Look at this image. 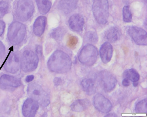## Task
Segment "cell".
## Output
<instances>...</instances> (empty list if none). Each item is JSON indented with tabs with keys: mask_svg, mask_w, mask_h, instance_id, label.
<instances>
[{
	"mask_svg": "<svg viewBox=\"0 0 147 117\" xmlns=\"http://www.w3.org/2000/svg\"><path fill=\"white\" fill-rule=\"evenodd\" d=\"M71 64L69 56L64 52L58 50L54 52L49 58L47 66L50 70L52 72L64 73L70 69Z\"/></svg>",
	"mask_w": 147,
	"mask_h": 117,
	"instance_id": "1",
	"label": "cell"
},
{
	"mask_svg": "<svg viewBox=\"0 0 147 117\" xmlns=\"http://www.w3.org/2000/svg\"><path fill=\"white\" fill-rule=\"evenodd\" d=\"M92 11L97 22L101 24L107 22L109 16V5L107 0H94Z\"/></svg>",
	"mask_w": 147,
	"mask_h": 117,
	"instance_id": "2",
	"label": "cell"
},
{
	"mask_svg": "<svg viewBox=\"0 0 147 117\" xmlns=\"http://www.w3.org/2000/svg\"><path fill=\"white\" fill-rule=\"evenodd\" d=\"M27 92L31 98L41 106L46 107L49 104V95L39 84L35 83L29 84L27 87Z\"/></svg>",
	"mask_w": 147,
	"mask_h": 117,
	"instance_id": "3",
	"label": "cell"
},
{
	"mask_svg": "<svg viewBox=\"0 0 147 117\" xmlns=\"http://www.w3.org/2000/svg\"><path fill=\"white\" fill-rule=\"evenodd\" d=\"M25 25L20 22H14L9 26L7 37L10 43L13 45H17L23 40L26 33Z\"/></svg>",
	"mask_w": 147,
	"mask_h": 117,
	"instance_id": "4",
	"label": "cell"
},
{
	"mask_svg": "<svg viewBox=\"0 0 147 117\" xmlns=\"http://www.w3.org/2000/svg\"><path fill=\"white\" fill-rule=\"evenodd\" d=\"M34 6L32 0H19L16 9V15L20 21H26L33 15Z\"/></svg>",
	"mask_w": 147,
	"mask_h": 117,
	"instance_id": "5",
	"label": "cell"
},
{
	"mask_svg": "<svg viewBox=\"0 0 147 117\" xmlns=\"http://www.w3.org/2000/svg\"><path fill=\"white\" fill-rule=\"evenodd\" d=\"M98 55L97 48L92 44H87L81 50L79 55L78 60L82 64L91 66L96 62Z\"/></svg>",
	"mask_w": 147,
	"mask_h": 117,
	"instance_id": "6",
	"label": "cell"
},
{
	"mask_svg": "<svg viewBox=\"0 0 147 117\" xmlns=\"http://www.w3.org/2000/svg\"><path fill=\"white\" fill-rule=\"evenodd\" d=\"M38 62V57L36 54L31 50H25L20 59V66L24 72H31L36 69Z\"/></svg>",
	"mask_w": 147,
	"mask_h": 117,
	"instance_id": "7",
	"label": "cell"
},
{
	"mask_svg": "<svg viewBox=\"0 0 147 117\" xmlns=\"http://www.w3.org/2000/svg\"><path fill=\"white\" fill-rule=\"evenodd\" d=\"M99 83L102 89L107 92H110L115 88L117 80L115 76L109 72L104 71L98 75Z\"/></svg>",
	"mask_w": 147,
	"mask_h": 117,
	"instance_id": "8",
	"label": "cell"
},
{
	"mask_svg": "<svg viewBox=\"0 0 147 117\" xmlns=\"http://www.w3.org/2000/svg\"><path fill=\"white\" fill-rule=\"evenodd\" d=\"M127 33L137 44L147 45V33L143 29L135 26H130L127 30Z\"/></svg>",
	"mask_w": 147,
	"mask_h": 117,
	"instance_id": "9",
	"label": "cell"
},
{
	"mask_svg": "<svg viewBox=\"0 0 147 117\" xmlns=\"http://www.w3.org/2000/svg\"><path fill=\"white\" fill-rule=\"evenodd\" d=\"M93 104L98 110L104 113L109 112L112 108V104L110 101L101 94H97L95 96Z\"/></svg>",
	"mask_w": 147,
	"mask_h": 117,
	"instance_id": "10",
	"label": "cell"
},
{
	"mask_svg": "<svg viewBox=\"0 0 147 117\" xmlns=\"http://www.w3.org/2000/svg\"><path fill=\"white\" fill-rule=\"evenodd\" d=\"M20 79L7 74H4L0 78V88L2 90H12L20 86Z\"/></svg>",
	"mask_w": 147,
	"mask_h": 117,
	"instance_id": "11",
	"label": "cell"
},
{
	"mask_svg": "<svg viewBox=\"0 0 147 117\" xmlns=\"http://www.w3.org/2000/svg\"><path fill=\"white\" fill-rule=\"evenodd\" d=\"M38 103L31 98L27 99L22 108L23 115L26 117H32L35 115L38 108Z\"/></svg>",
	"mask_w": 147,
	"mask_h": 117,
	"instance_id": "12",
	"label": "cell"
},
{
	"mask_svg": "<svg viewBox=\"0 0 147 117\" xmlns=\"http://www.w3.org/2000/svg\"><path fill=\"white\" fill-rule=\"evenodd\" d=\"M20 63L19 57L16 54L11 55L5 63V69L8 72L15 74L19 70L20 66Z\"/></svg>",
	"mask_w": 147,
	"mask_h": 117,
	"instance_id": "13",
	"label": "cell"
},
{
	"mask_svg": "<svg viewBox=\"0 0 147 117\" xmlns=\"http://www.w3.org/2000/svg\"><path fill=\"white\" fill-rule=\"evenodd\" d=\"M69 25L73 31L80 32L83 29L84 25V20L80 14H75L71 15L68 21Z\"/></svg>",
	"mask_w": 147,
	"mask_h": 117,
	"instance_id": "14",
	"label": "cell"
},
{
	"mask_svg": "<svg viewBox=\"0 0 147 117\" xmlns=\"http://www.w3.org/2000/svg\"><path fill=\"white\" fill-rule=\"evenodd\" d=\"M99 53L102 62L106 64L109 62L112 57L113 48L112 45L108 42L103 43L101 46Z\"/></svg>",
	"mask_w": 147,
	"mask_h": 117,
	"instance_id": "15",
	"label": "cell"
},
{
	"mask_svg": "<svg viewBox=\"0 0 147 117\" xmlns=\"http://www.w3.org/2000/svg\"><path fill=\"white\" fill-rule=\"evenodd\" d=\"M77 5V0H61L58 5V8L61 11L68 14L74 11Z\"/></svg>",
	"mask_w": 147,
	"mask_h": 117,
	"instance_id": "16",
	"label": "cell"
},
{
	"mask_svg": "<svg viewBox=\"0 0 147 117\" xmlns=\"http://www.w3.org/2000/svg\"><path fill=\"white\" fill-rule=\"evenodd\" d=\"M47 23V18L45 16L38 17L35 21L33 25V31L35 35L41 36L44 33Z\"/></svg>",
	"mask_w": 147,
	"mask_h": 117,
	"instance_id": "17",
	"label": "cell"
},
{
	"mask_svg": "<svg viewBox=\"0 0 147 117\" xmlns=\"http://www.w3.org/2000/svg\"><path fill=\"white\" fill-rule=\"evenodd\" d=\"M121 32L117 27H112L105 32V37L109 42L114 43L118 40L121 37Z\"/></svg>",
	"mask_w": 147,
	"mask_h": 117,
	"instance_id": "18",
	"label": "cell"
},
{
	"mask_svg": "<svg viewBox=\"0 0 147 117\" xmlns=\"http://www.w3.org/2000/svg\"><path fill=\"white\" fill-rule=\"evenodd\" d=\"M90 105L89 101L86 99L78 100L73 102L70 107L71 110L76 112H81L86 110Z\"/></svg>",
	"mask_w": 147,
	"mask_h": 117,
	"instance_id": "19",
	"label": "cell"
},
{
	"mask_svg": "<svg viewBox=\"0 0 147 117\" xmlns=\"http://www.w3.org/2000/svg\"><path fill=\"white\" fill-rule=\"evenodd\" d=\"M81 85L83 90L88 95H91L94 93L96 87L93 80L90 78L83 80Z\"/></svg>",
	"mask_w": 147,
	"mask_h": 117,
	"instance_id": "20",
	"label": "cell"
},
{
	"mask_svg": "<svg viewBox=\"0 0 147 117\" xmlns=\"http://www.w3.org/2000/svg\"><path fill=\"white\" fill-rule=\"evenodd\" d=\"M39 12L42 14H45L50 10L51 3L49 0H36Z\"/></svg>",
	"mask_w": 147,
	"mask_h": 117,
	"instance_id": "21",
	"label": "cell"
},
{
	"mask_svg": "<svg viewBox=\"0 0 147 117\" xmlns=\"http://www.w3.org/2000/svg\"><path fill=\"white\" fill-rule=\"evenodd\" d=\"M123 76L125 78L132 82H138L140 76L138 72L134 69L131 68L125 70L123 73Z\"/></svg>",
	"mask_w": 147,
	"mask_h": 117,
	"instance_id": "22",
	"label": "cell"
},
{
	"mask_svg": "<svg viewBox=\"0 0 147 117\" xmlns=\"http://www.w3.org/2000/svg\"><path fill=\"white\" fill-rule=\"evenodd\" d=\"M147 98L139 102L136 105L135 110L136 113H145L147 112Z\"/></svg>",
	"mask_w": 147,
	"mask_h": 117,
	"instance_id": "23",
	"label": "cell"
},
{
	"mask_svg": "<svg viewBox=\"0 0 147 117\" xmlns=\"http://www.w3.org/2000/svg\"><path fill=\"white\" fill-rule=\"evenodd\" d=\"M65 33V30L63 28L58 27L53 30L51 35L54 39L59 40L61 39Z\"/></svg>",
	"mask_w": 147,
	"mask_h": 117,
	"instance_id": "24",
	"label": "cell"
},
{
	"mask_svg": "<svg viewBox=\"0 0 147 117\" xmlns=\"http://www.w3.org/2000/svg\"><path fill=\"white\" fill-rule=\"evenodd\" d=\"M122 13L124 21L127 23L131 21L132 15L128 6H125L124 7L122 10Z\"/></svg>",
	"mask_w": 147,
	"mask_h": 117,
	"instance_id": "25",
	"label": "cell"
},
{
	"mask_svg": "<svg viewBox=\"0 0 147 117\" xmlns=\"http://www.w3.org/2000/svg\"><path fill=\"white\" fill-rule=\"evenodd\" d=\"M86 38L87 41L91 44L96 43L98 40L97 35L94 31H89L87 33Z\"/></svg>",
	"mask_w": 147,
	"mask_h": 117,
	"instance_id": "26",
	"label": "cell"
},
{
	"mask_svg": "<svg viewBox=\"0 0 147 117\" xmlns=\"http://www.w3.org/2000/svg\"><path fill=\"white\" fill-rule=\"evenodd\" d=\"M9 9V6L5 2H0V18L3 17L7 13Z\"/></svg>",
	"mask_w": 147,
	"mask_h": 117,
	"instance_id": "27",
	"label": "cell"
},
{
	"mask_svg": "<svg viewBox=\"0 0 147 117\" xmlns=\"http://www.w3.org/2000/svg\"><path fill=\"white\" fill-rule=\"evenodd\" d=\"M5 51V46L2 42L0 41V59L4 56Z\"/></svg>",
	"mask_w": 147,
	"mask_h": 117,
	"instance_id": "28",
	"label": "cell"
},
{
	"mask_svg": "<svg viewBox=\"0 0 147 117\" xmlns=\"http://www.w3.org/2000/svg\"><path fill=\"white\" fill-rule=\"evenodd\" d=\"M5 27V24L4 22L0 20V36L4 32Z\"/></svg>",
	"mask_w": 147,
	"mask_h": 117,
	"instance_id": "29",
	"label": "cell"
},
{
	"mask_svg": "<svg viewBox=\"0 0 147 117\" xmlns=\"http://www.w3.org/2000/svg\"><path fill=\"white\" fill-rule=\"evenodd\" d=\"M122 84L124 86L127 87L129 85L130 83L127 79L125 78L123 80L122 82Z\"/></svg>",
	"mask_w": 147,
	"mask_h": 117,
	"instance_id": "30",
	"label": "cell"
},
{
	"mask_svg": "<svg viewBox=\"0 0 147 117\" xmlns=\"http://www.w3.org/2000/svg\"><path fill=\"white\" fill-rule=\"evenodd\" d=\"M34 76L33 75H28L26 78V81L27 82H30L34 79Z\"/></svg>",
	"mask_w": 147,
	"mask_h": 117,
	"instance_id": "31",
	"label": "cell"
},
{
	"mask_svg": "<svg viewBox=\"0 0 147 117\" xmlns=\"http://www.w3.org/2000/svg\"><path fill=\"white\" fill-rule=\"evenodd\" d=\"M36 53L38 54H41L42 53V49L41 47L40 46H38L36 48Z\"/></svg>",
	"mask_w": 147,
	"mask_h": 117,
	"instance_id": "32",
	"label": "cell"
},
{
	"mask_svg": "<svg viewBox=\"0 0 147 117\" xmlns=\"http://www.w3.org/2000/svg\"><path fill=\"white\" fill-rule=\"evenodd\" d=\"M55 83L56 85H59L61 82V80L58 78H55L54 80Z\"/></svg>",
	"mask_w": 147,
	"mask_h": 117,
	"instance_id": "33",
	"label": "cell"
},
{
	"mask_svg": "<svg viewBox=\"0 0 147 117\" xmlns=\"http://www.w3.org/2000/svg\"><path fill=\"white\" fill-rule=\"evenodd\" d=\"M105 117H116L117 116L115 114L113 113H110L107 114L106 115H105Z\"/></svg>",
	"mask_w": 147,
	"mask_h": 117,
	"instance_id": "34",
	"label": "cell"
},
{
	"mask_svg": "<svg viewBox=\"0 0 147 117\" xmlns=\"http://www.w3.org/2000/svg\"><path fill=\"white\" fill-rule=\"evenodd\" d=\"M138 84V82H133V86L134 87H136L137 86Z\"/></svg>",
	"mask_w": 147,
	"mask_h": 117,
	"instance_id": "35",
	"label": "cell"
}]
</instances>
